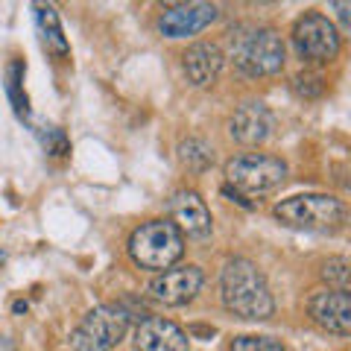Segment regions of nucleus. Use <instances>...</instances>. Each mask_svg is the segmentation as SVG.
<instances>
[{
    "label": "nucleus",
    "mask_w": 351,
    "mask_h": 351,
    "mask_svg": "<svg viewBox=\"0 0 351 351\" xmlns=\"http://www.w3.org/2000/svg\"><path fill=\"white\" fill-rule=\"evenodd\" d=\"M219 295H223L226 311H232L240 319L263 322L276 313V299L269 293L267 278L246 258L226 261L223 272H219Z\"/></svg>",
    "instance_id": "f257e3e1"
},
{
    "label": "nucleus",
    "mask_w": 351,
    "mask_h": 351,
    "mask_svg": "<svg viewBox=\"0 0 351 351\" xmlns=\"http://www.w3.org/2000/svg\"><path fill=\"white\" fill-rule=\"evenodd\" d=\"M184 255V234L176 228L173 219H149L138 226L129 237V258L141 269L161 272L173 267Z\"/></svg>",
    "instance_id": "f03ea898"
},
{
    "label": "nucleus",
    "mask_w": 351,
    "mask_h": 351,
    "mask_svg": "<svg viewBox=\"0 0 351 351\" xmlns=\"http://www.w3.org/2000/svg\"><path fill=\"white\" fill-rule=\"evenodd\" d=\"M272 214L281 226L299 232H337L346 223V205L328 193H302L281 199Z\"/></svg>",
    "instance_id": "7ed1b4c3"
},
{
    "label": "nucleus",
    "mask_w": 351,
    "mask_h": 351,
    "mask_svg": "<svg viewBox=\"0 0 351 351\" xmlns=\"http://www.w3.org/2000/svg\"><path fill=\"white\" fill-rule=\"evenodd\" d=\"M232 59L240 73L258 80V76L281 73L287 50H284V41L276 29L258 27V29H243L232 36Z\"/></svg>",
    "instance_id": "20e7f679"
},
{
    "label": "nucleus",
    "mask_w": 351,
    "mask_h": 351,
    "mask_svg": "<svg viewBox=\"0 0 351 351\" xmlns=\"http://www.w3.org/2000/svg\"><path fill=\"white\" fill-rule=\"evenodd\" d=\"M129 331V311L120 304H97L73 328V351H112L123 343Z\"/></svg>",
    "instance_id": "39448f33"
},
{
    "label": "nucleus",
    "mask_w": 351,
    "mask_h": 351,
    "mask_svg": "<svg viewBox=\"0 0 351 351\" xmlns=\"http://www.w3.org/2000/svg\"><path fill=\"white\" fill-rule=\"evenodd\" d=\"M284 179H287V164L263 152H246L226 164V184L243 196L269 193L281 188Z\"/></svg>",
    "instance_id": "423d86ee"
},
{
    "label": "nucleus",
    "mask_w": 351,
    "mask_h": 351,
    "mask_svg": "<svg viewBox=\"0 0 351 351\" xmlns=\"http://www.w3.org/2000/svg\"><path fill=\"white\" fill-rule=\"evenodd\" d=\"M293 47L307 64H328L339 56L343 36L334 21L322 12H304L293 27Z\"/></svg>",
    "instance_id": "0eeeda50"
},
{
    "label": "nucleus",
    "mask_w": 351,
    "mask_h": 351,
    "mask_svg": "<svg viewBox=\"0 0 351 351\" xmlns=\"http://www.w3.org/2000/svg\"><path fill=\"white\" fill-rule=\"evenodd\" d=\"M205 284V272L196 263H182V267H167L161 269L156 278L149 281V295L167 307H182L196 299V293Z\"/></svg>",
    "instance_id": "6e6552de"
},
{
    "label": "nucleus",
    "mask_w": 351,
    "mask_h": 351,
    "mask_svg": "<svg viewBox=\"0 0 351 351\" xmlns=\"http://www.w3.org/2000/svg\"><path fill=\"white\" fill-rule=\"evenodd\" d=\"M307 313L311 319L322 328V331L334 337H348L351 334V295L348 290H319L307 299Z\"/></svg>",
    "instance_id": "1a4fd4ad"
},
{
    "label": "nucleus",
    "mask_w": 351,
    "mask_h": 351,
    "mask_svg": "<svg viewBox=\"0 0 351 351\" xmlns=\"http://www.w3.org/2000/svg\"><path fill=\"white\" fill-rule=\"evenodd\" d=\"M170 217L182 234H188L193 240L211 237V228H214L211 211H208L205 199L196 191H176L170 199Z\"/></svg>",
    "instance_id": "9d476101"
},
{
    "label": "nucleus",
    "mask_w": 351,
    "mask_h": 351,
    "mask_svg": "<svg viewBox=\"0 0 351 351\" xmlns=\"http://www.w3.org/2000/svg\"><path fill=\"white\" fill-rule=\"evenodd\" d=\"M217 21V6L214 3H188V6H173L158 18V29L167 38H188L202 32L205 27H211Z\"/></svg>",
    "instance_id": "9b49d317"
},
{
    "label": "nucleus",
    "mask_w": 351,
    "mask_h": 351,
    "mask_svg": "<svg viewBox=\"0 0 351 351\" xmlns=\"http://www.w3.org/2000/svg\"><path fill=\"white\" fill-rule=\"evenodd\" d=\"M135 348L138 351H188L191 337L176 322L164 316H147L135 331Z\"/></svg>",
    "instance_id": "f8f14e48"
},
{
    "label": "nucleus",
    "mask_w": 351,
    "mask_h": 351,
    "mask_svg": "<svg viewBox=\"0 0 351 351\" xmlns=\"http://www.w3.org/2000/svg\"><path fill=\"white\" fill-rule=\"evenodd\" d=\"M223 62H226L223 50H219L217 44H211V41H196L182 53L184 76H188V82L196 85V88L214 85L219 71H223Z\"/></svg>",
    "instance_id": "ddd939ff"
},
{
    "label": "nucleus",
    "mask_w": 351,
    "mask_h": 351,
    "mask_svg": "<svg viewBox=\"0 0 351 351\" xmlns=\"http://www.w3.org/2000/svg\"><path fill=\"white\" fill-rule=\"evenodd\" d=\"M228 132L237 144H246V147H255L263 144L272 132V114L263 103H243L228 120Z\"/></svg>",
    "instance_id": "4468645a"
},
{
    "label": "nucleus",
    "mask_w": 351,
    "mask_h": 351,
    "mask_svg": "<svg viewBox=\"0 0 351 351\" xmlns=\"http://www.w3.org/2000/svg\"><path fill=\"white\" fill-rule=\"evenodd\" d=\"M32 12H36V27H38V36L44 50L53 53V56L64 59L68 56V38H64V29H62V21L59 12L50 0H32Z\"/></svg>",
    "instance_id": "2eb2a0df"
},
{
    "label": "nucleus",
    "mask_w": 351,
    "mask_h": 351,
    "mask_svg": "<svg viewBox=\"0 0 351 351\" xmlns=\"http://www.w3.org/2000/svg\"><path fill=\"white\" fill-rule=\"evenodd\" d=\"M179 161H182L184 170L202 173V170H208L214 164V149L202 138H188V141H182L179 144Z\"/></svg>",
    "instance_id": "dca6fc26"
},
{
    "label": "nucleus",
    "mask_w": 351,
    "mask_h": 351,
    "mask_svg": "<svg viewBox=\"0 0 351 351\" xmlns=\"http://www.w3.org/2000/svg\"><path fill=\"white\" fill-rule=\"evenodd\" d=\"M24 64L21 62H12L6 71V94L12 100V108L18 117H27L29 114V106H27V94H24Z\"/></svg>",
    "instance_id": "f3484780"
},
{
    "label": "nucleus",
    "mask_w": 351,
    "mask_h": 351,
    "mask_svg": "<svg viewBox=\"0 0 351 351\" xmlns=\"http://www.w3.org/2000/svg\"><path fill=\"white\" fill-rule=\"evenodd\" d=\"M322 278L328 287L334 290H348V261L346 258H328L322 267Z\"/></svg>",
    "instance_id": "a211bd4d"
},
{
    "label": "nucleus",
    "mask_w": 351,
    "mask_h": 351,
    "mask_svg": "<svg viewBox=\"0 0 351 351\" xmlns=\"http://www.w3.org/2000/svg\"><path fill=\"white\" fill-rule=\"evenodd\" d=\"M293 88H295V94H299V97H304V100H313V97H319L325 91V82H322L319 73L304 71V73H299L293 80Z\"/></svg>",
    "instance_id": "6ab92c4d"
},
{
    "label": "nucleus",
    "mask_w": 351,
    "mask_h": 351,
    "mask_svg": "<svg viewBox=\"0 0 351 351\" xmlns=\"http://www.w3.org/2000/svg\"><path fill=\"white\" fill-rule=\"evenodd\" d=\"M232 351H284V346L272 337H234Z\"/></svg>",
    "instance_id": "aec40b11"
},
{
    "label": "nucleus",
    "mask_w": 351,
    "mask_h": 351,
    "mask_svg": "<svg viewBox=\"0 0 351 351\" xmlns=\"http://www.w3.org/2000/svg\"><path fill=\"white\" fill-rule=\"evenodd\" d=\"M44 147H47V152H53V156H64L68 152V138H64L62 129H47L44 132Z\"/></svg>",
    "instance_id": "412c9836"
},
{
    "label": "nucleus",
    "mask_w": 351,
    "mask_h": 351,
    "mask_svg": "<svg viewBox=\"0 0 351 351\" xmlns=\"http://www.w3.org/2000/svg\"><path fill=\"white\" fill-rule=\"evenodd\" d=\"M334 12H337V21L343 24V29H348L351 24V0H331Z\"/></svg>",
    "instance_id": "4be33fe9"
},
{
    "label": "nucleus",
    "mask_w": 351,
    "mask_h": 351,
    "mask_svg": "<svg viewBox=\"0 0 351 351\" xmlns=\"http://www.w3.org/2000/svg\"><path fill=\"white\" fill-rule=\"evenodd\" d=\"M223 193L228 196V199H232V202H237V205H243V208H255V202H249V196H243V193H237L234 188H228V184H226V188H223Z\"/></svg>",
    "instance_id": "5701e85b"
},
{
    "label": "nucleus",
    "mask_w": 351,
    "mask_h": 351,
    "mask_svg": "<svg viewBox=\"0 0 351 351\" xmlns=\"http://www.w3.org/2000/svg\"><path fill=\"white\" fill-rule=\"evenodd\" d=\"M167 9H173V6H188V3H199V0H161Z\"/></svg>",
    "instance_id": "b1692460"
},
{
    "label": "nucleus",
    "mask_w": 351,
    "mask_h": 351,
    "mask_svg": "<svg viewBox=\"0 0 351 351\" xmlns=\"http://www.w3.org/2000/svg\"><path fill=\"white\" fill-rule=\"evenodd\" d=\"M252 3H272V0H252Z\"/></svg>",
    "instance_id": "393cba45"
}]
</instances>
